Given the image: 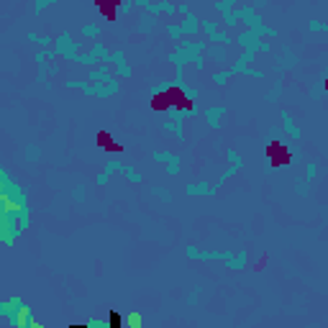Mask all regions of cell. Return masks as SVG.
<instances>
[{
	"instance_id": "obj_1",
	"label": "cell",
	"mask_w": 328,
	"mask_h": 328,
	"mask_svg": "<svg viewBox=\"0 0 328 328\" xmlns=\"http://www.w3.org/2000/svg\"><path fill=\"white\" fill-rule=\"evenodd\" d=\"M170 108H177V110H192V103L190 98L180 90V88H170L164 93H156L151 98V110L161 113V110H170Z\"/></svg>"
},
{
	"instance_id": "obj_2",
	"label": "cell",
	"mask_w": 328,
	"mask_h": 328,
	"mask_svg": "<svg viewBox=\"0 0 328 328\" xmlns=\"http://www.w3.org/2000/svg\"><path fill=\"white\" fill-rule=\"evenodd\" d=\"M267 159H269L272 167H282V164L290 161V151H287L279 141H272V144L267 146Z\"/></svg>"
},
{
	"instance_id": "obj_3",
	"label": "cell",
	"mask_w": 328,
	"mask_h": 328,
	"mask_svg": "<svg viewBox=\"0 0 328 328\" xmlns=\"http://www.w3.org/2000/svg\"><path fill=\"white\" fill-rule=\"evenodd\" d=\"M95 141H98V146H100L103 151H108V154H120V151H123V146H120V144H115V141H113V136H110L108 131H98Z\"/></svg>"
},
{
	"instance_id": "obj_4",
	"label": "cell",
	"mask_w": 328,
	"mask_h": 328,
	"mask_svg": "<svg viewBox=\"0 0 328 328\" xmlns=\"http://www.w3.org/2000/svg\"><path fill=\"white\" fill-rule=\"evenodd\" d=\"M93 3L98 6V11H100L108 21H113V18H115V8L120 6V0H93Z\"/></svg>"
},
{
	"instance_id": "obj_5",
	"label": "cell",
	"mask_w": 328,
	"mask_h": 328,
	"mask_svg": "<svg viewBox=\"0 0 328 328\" xmlns=\"http://www.w3.org/2000/svg\"><path fill=\"white\" fill-rule=\"evenodd\" d=\"M108 320H110V325H113V328H120V325H123V318H120V313H118V310H110V313H108Z\"/></svg>"
},
{
	"instance_id": "obj_6",
	"label": "cell",
	"mask_w": 328,
	"mask_h": 328,
	"mask_svg": "<svg viewBox=\"0 0 328 328\" xmlns=\"http://www.w3.org/2000/svg\"><path fill=\"white\" fill-rule=\"evenodd\" d=\"M325 90H328V74H325Z\"/></svg>"
}]
</instances>
